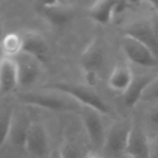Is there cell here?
Segmentation results:
<instances>
[{
  "label": "cell",
  "mask_w": 158,
  "mask_h": 158,
  "mask_svg": "<svg viewBox=\"0 0 158 158\" xmlns=\"http://www.w3.org/2000/svg\"><path fill=\"white\" fill-rule=\"evenodd\" d=\"M157 72L158 69H143L141 72H134V77L130 88L121 96V103L125 108L132 110L138 106L145 89L156 77Z\"/></svg>",
  "instance_id": "10"
},
{
  "label": "cell",
  "mask_w": 158,
  "mask_h": 158,
  "mask_svg": "<svg viewBox=\"0 0 158 158\" xmlns=\"http://www.w3.org/2000/svg\"><path fill=\"white\" fill-rule=\"evenodd\" d=\"M43 89L54 90L65 94L74 99L81 106L95 109L102 114L110 117L112 114V106L106 98L97 91L87 84H81L69 81H56L44 85Z\"/></svg>",
  "instance_id": "3"
},
{
  "label": "cell",
  "mask_w": 158,
  "mask_h": 158,
  "mask_svg": "<svg viewBox=\"0 0 158 158\" xmlns=\"http://www.w3.org/2000/svg\"><path fill=\"white\" fill-rule=\"evenodd\" d=\"M15 109L8 103L0 104V149L9 139Z\"/></svg>",
  "instance_id": "19"
},
{
  "label": "cell",
  "mask_w": 158,
  "mask_h": 158,
  "mask_svg": "<svg viewBox=\"0 0 158 158\" xmlns=\"http://www.w3.org/2000/svg\"><path fill=\"white\" fill-rule=\"evenodd\" d=\"M19 86L17 65L12 57H0V93L8 94Z\"/></svg>",
  "instance_id": "16"
},
{
  "label": "cell",
  "mask_w": 158,
  "mask_h": 158,
  "mask_svg": "<svg viewBox=\"0 0 158 158\" xmlns=\"http://www.w3.org/2000/svg\"><path fill=\"white\" fill-rule=\"evenodd\" d=\"M133 125L134 118L131 115L114 119L100 154L106 158H125Z\"/></svg>",
  "instance_id": "5"
},
{
  "label": "cell",
  "mask_w": 158,
  "mask_h": 158,
  "mask_svg": "<svg viewBox=\"0 0 158 158\" xmlns=\"http://www.w3.org/2000/svg\"><path fill=\"white\" fill-rule=\"evenodd\" d=\"M156 102H158V72L145 89L139 105H148Z\"/></svg>",
  "instance_id": "22"
},
{
  "label": "cell",
  "mask_w": 158,
  "mask_h": 158,
  "mask_svg": "<svg viewBox=\"0 0 158 158\" xmlns=\"http://www.w3.org/2000/svg\"><path fill=\"white\" fill-rule=\"evenodd\" d=\"M20 103L53 112L80 114L82 106L69 95L54 90L44 89L40 92H23L18 95Z\"/></svg>",
  "instance_id": "4"
},
{
  "label": "cell",
  "mask_w": 158,
  "mask_h": 158,
  "mask_svg": "<svg viewBox=\"0 0 158 158\" xmlns=\"http://www.w3.org/2000/svg\"><path fill=\"white\" fill-rule=\"evenodd\" d=\"M50 158H61V157H60V156H59L58 151H57V150H56V151H53V152H52Z\"/></svg>",
  "instance_id": "26"
},
{
  "label": "cell",
  "mask_w": 158,
  "mask_h": 158,
  "mask_svg": "<svg viewBox=\"0 0 158 158\" xmlns=\"http://www.w3.org/2000/svg\"><path fill=\"white\" fill-rule=\"evenodd\" d=\"M4 37V31H3V25H2V22L0 21V44H1V42H2V39Z\"/></svg>",
  "instance_id": "27"
},
{
  "label": "cell",
  "mask_w": 158,
  "mask_h": 158,
  "mask_svg": "<svg viewBox=\"0 0 158 158\" xmlns=\"http://www.w3.org/2000/svg\"><path fill=\"white\" fill-rule=\"evenodd\" d=\"M79 116L91 150L101 153L113 120L108 121V116L86 106H82Z\"/></svg>",
  "instance_id": "6"
},
{
  "label": "cell",
  "mask_w": 158,
  "mask_h": 158,
  "mask_svg": "<svg viewBox=\"0 0 158 158\" xmlns=\"http://www.w3.org/2000/svg\"><path fill=\"white\" fill-rule=\"evenodd\" d=\"M57 151L61 158H85L90 150H86L84 145L80 143L67 141Z\"/></svg>",
  "instance_id": "21"
},
{
  "label": "cell",
  "mask_w": 158,
  "mask_h": 158,
  "mask_svg": "<svg viewBox=\"0 0 158 158\" xmlns=\"http://www.w3.org/2000/svg\"><path fill=\"white\" fill-rule=\"evenodd\" d=\"M116 1L98 0L91 2L87 6L88 18L100 26H108L114 23V8Z\"/></svg>",
  "instance_id": "15"
},
{
  "label": "cell",
  "mask_w": 158,
  "mask_h": 158,
  "mask_svg": "<svg viewBox=\"0 0 158 158\" xmlns=\"http://www.w3.org/2000/svg\"><path fill=\"white\" fill-rule=\"evenodd\" d=\"M133 77L134 69L128 62H117L106 79V85L111 93L121 97L130 88Z\"/></svg>",
  "instance_id": "11"
},
{
  "label": "cell",
  "mask_w": 158,
  "mask_h": 158,
  "mask_svg": "<svg viewBox=\"0 0 158 158\" xmlns=\"http://www.w3.org/2000/svg\"><path fill=\"white\" fill-rule=\"evenodd\" d=\"M21 53L29 55L43 65L49 57V47L44 37L35 31H27L21 34Z\"/></svg>",
  "instance_id": "13"
},
{
  "label": "cell",
  "mask_w": 158,
  "mask_h": 158,
  "mask_svg": "<svg viewBox=\"0 0 158 158\" xmlns=\"http://www.w3.org/2000/svg\"><path fill=\"white\" fill-rule=\"evenodd\" d=\"M35 8L37 13L55 28L67 26L77 15L75 4L68 1L38 2Z\"/></svg>",
  "instance_id": "8"
},
{
  "label": "cell",
  "mask_w": 158,
  "mask_h": 158,
  "mask_svg": "<svg viewBox=\"0 0 158 158\" xmlns=\"http://www.w3.org/2000/svg\"><path fill=\"white\" fill-rule=\"evenodd\" d=\"M24 149L33 158H50L53 151L50 146L49 135L42 123L31 121Z\"/></svg>",
  "instance_id": "9"
},
{
  "label": "cell",
  "mask_w": 158,
  "mask_h": 158,
  "mask_svg": "<svg viewBox=\"0 0 158 158\" xmlns=\"http://www.w3.org/2000/svg\"><path fill=\"white\" fill-rule=\"evenodd\" d=\"M148 5L153 8L156 12L158 13V0H153V1H147Z\"/></svg>",
  "instance_id": "25"
},
{
  "label": "cell",
  "mask_w": 158,
  "mask_h": 158,
  "mask_svg": "<svg viewBox=\"0 0 158 158\" xmlns=\"http://www.w3.org/2000/svg\"><path fill=\"white\" fill-rule=\"evenodd\" d=\"M0 4H1V2H0Z\"/></svg>",
  "instance_id": "28"
},
{
  "label": "cell",
  "mask_w": 158,
  "mask_h": 158,
  "mask_svg": "<svg viewBox=\"0 0 158 158\" xmlns=\"http://www.w3.org/2000/svg\"><path fill=\"white\" fill-rule=\"evenodd\" d=\"M21 35L15 32H9L4 35L0 44V49L3 52V56L13 58L21 53Z\"/></svg>",
  "instance_id": "20"
},
{
  "label": "cell",
  "mask_w": 158,
  "mask_h": 158,
  "mask_svg": "<svg viewBox=\"0 0 158 158\" xmlns=\"http://www.w3.org/2000/svg\"><path fill=\"white\" fill-rule=\"evenodd\" d=\"M150 139V158H158V135Z\"/></svg>",
  "instance_id": "23"
},
{
  "label": "cell",
  "mask_w": 158,
  "mask_h": 158,
  "mask_svg": "<svg viewBox=\"0 0 158 158\" xmlns=\"http://www.w3.org/2000/svg\"><path fill=\"white\" fill-rule=\"evenodd\" d=\"M13 58L17 65L19 86L28 88L35 84L41 77L43 64L24 53H19Z\"/></svg>",
  "instance_id": "12"
},
{
  "label": "cell",
  "mask_w": 158,
  "mask_h": 158,
  "mask_svg": "<svg viewBox=\"0 0 158 158\" xmlns=\"http://www.w3.org/2000/svg\"><path fill=\"white\" fill-rule=\"evenodd\" d=\"M85 158H106L102 154L98 153V152H95V151H93V150H90Z\"/></svg>",
  "instance_id": "24"
},
{
  "label": "cell",
  "mask_w": 158,
  "mask_h": 158,
  "mask_svg": "<svg viewBox=\"0 0 158 158\" xmlns=\"http://www.w3.org/2000/svg\"><path fill=\"white\" fill-rule=\"evenodd\" d=\"M125 157L150 158V139L135 118Z\"/></svg>",
  "instance_id": "14"
},
{
  "label": "cell",
  "mask_w": 158,
  "mask_h": 158,
  "mask_svg": "<svg viewBox=\"0 0 158 158\" xmlns=\"http://www.w3.org/2000/svg\"><path fill=\"white\" fill-rule=\"evenodd\" d=\"M110 62L111 49L108 42L101 35L94 36L84 47L80 56V68L85 84L96 88L112 69Z\"/></svg>",
  "instance_id": "1"
},
{
  "label": "cell",
  "mask_w": 158,
  "mask_h": 158,
  "mask_svg": "<svg viewBox=\"0 0 158 158\" xmlns=\"http://www.w3.org/2000/svg\"><path fill=\"white\" fill-rule=\"evenodd\" d=\"M31 121L29 120V118L23 112H17L14 111L11 129L9 133L8 141L17 147L24 148L25 140L30 129Z\"/></svg>",
  "instance_id": "17"
},
{
  "label": "cell",
  "mask_w": 158,
  "mask_h": 158,
  "mask_svg": "<svg viewBox=\"0 0 158 158\" xmlns=\"http://www.w3.org/2000/svg\"><path fill=\"white\" fill-rule=\"evenodd\" d=\"M135 9V16L126 19L121 34H127L146 44L158 57V13L144 1Z\"/></svg>",
  "instance_id": "2"
},
{
  "label": "cell",
  "mask_w": 158,
  "mask_h": 158,
  "mask_svg": "<svg viewBox=\"0 0 158 158\" xmlns=\"http://www.w3.org/2000/svg\"><path fill=\"white\" fill-rule=\"evenodd\" d=\"M143 107V113L141 114V119L135 118V120L143 127L149 138L158 135V102L139 105Z\"/></svg>",
  "instance_id": "18"
},
{
  "label": "cell",
  "mask_w": 158,
  "mask_h": 158,
  "mask_svg": "<svg viewBox=\"0 0 158 158\" xmlns=\"http://www.w3.org/2000/svg\"><path fill=\"white\" fill-rule=\"evenodd\" d=\"M119 48L123 56L131 66L137 69L151 70L158 69V57L143 43L127 34H121Z\"/></svg>",
  "instance_id": "7"
}]
</instances>
